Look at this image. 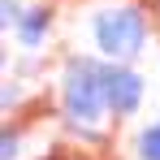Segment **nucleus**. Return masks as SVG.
<instances>
[{"mask_svg":"<svg viewBox=\"0 0 160 160\" xmlns=\"http://www.w3.org/2000/svg\"><path fill=\"white\" fill-rule=\"evenodd\" d=\"M61 117L69 130L82 138H95L108 112V91H104V56H69L61 69Z\"/></svg>","mask_w":160,"mask_h":160,"instance_id":"f257e3e1","label":"nucleus"},{"mask_svg":"<svg viewBox=\"0 0 160 160\" xmlns=\"http://www.w3.org/2000/svg\"><path fill=\"white\" fill-rule=\"evenodd\" d=\"M91 43L104 61H138L152 43V22L138 4H104L91 18Z\"/></svg>","mask_w":160,"mask_h":160,"instance_id":"f03ea898","label":"nucleus"},{"mask_svg":"<svg viewBox=\"0 0 160 160\" xmlns=\"http://www.w3.org/2000/svg\"><path fill=\"white\" fill-rule=\"evenodd\" d=\"M104 91H108V112L117 121H126L147 100V78L130 61H104Z\"/></svg>","mask_w":160,"mask_h":160,"instance_id":"7ed1b4c3","label":"nucleus"},{"mask_svg":"<svg viewBox=\"0 0 160 160\" xmlns=\"http://www.w3.org/2000/svg\"><path fill=\"white\" fill-rule=\"evenodd\" d=\"M52 22H56V9H52V4H26V9L18 13V22H13L9 35H13L26 52H35V48H43V43H48Z\"/></svg>","mask_w":160,"mask_h":160,"instance_id":"20e7f679","label":"nucleus"},{"mask_svg":"<svg viewBox=\"0 0 160 160\" xmlns=\"http://www.w3.org/2000/svg\"><path fill=\"white\" fill-rule=\"evenodd\" d=\"M134 156H138V160H160V121H152V126L138 130V138H134Z\"/></svg>","mask_w":160,"mask_h":160,"instance_id":"39448f33","label":"nucleus"},{"mask_svg":"<svg viewBox=\"0 0 160 160\" xmlns=\"http://www.w3.org/2000/svg\"><path fill=\"white\" fill-rule=\"evenodd\" d=\"M22 9H26L22 0H0V26L13 30V22H18V13H22Z\"/></svg>","mask_w":160,"mask_h":160,"instance_id":"423d86ee","label":"nucleus"},{"mask_svg":"<svg viewBox=\"0 0 160 160\" xmlns=\"http://www.w3.org/2000/svg\"><path fill=\"white\" fill-rule=\"evenodd\" d=\"M18 156H22V134L4 126V152H0V160H18Z\"/></svg>","mask_w":160,"mask_h":160,"instance_id":"0eeeda50","label":"nucleus"},{"mask_svg":"<svg viewBox=\"0 0 160 160\" xmlns=\"http://www.w3.org/2000/svg\"><path fill=\"white\" fill-rule=\"evenodd\" d=\"M0 100H4V112H9V108L22 100V87H18V82H4V95H0Z\"/></svg>","mask_w":160,"mask_h":160,"instance_id":"6e6552de","label":"nucleus"},{"mask_svg":"<svg viewBox=\"0 0 160 160\" xmlns=\"http://www.w3.org/2000/svg\"><path fill=\"white\" fill-rule=\"evenodd\" d=\"M156 52H160V48H156Z\"/></svg>","mask_w":160,"mask_h":160,"instance_id":"1a4fd4ad","label":"nucleus"}]
</instances>
